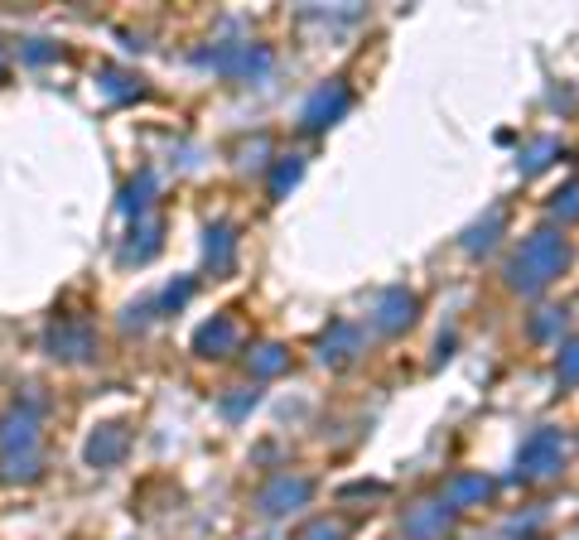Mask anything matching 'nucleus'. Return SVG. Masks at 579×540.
<instances>
[{"label": "nucleus", "mask_w": 579, "mask_h": 540, "mask_svg": "<svg viewBox=\"0 0 579 540\" xmlns=\"http://www.w3.org/2000/svg\"><path fill=\"white\" fill-rule=\"evenodd\" d=\"M49 343H54V357H58V352H63V357H87V348H92L87 328H58Z\"/></svg>", "instance_id": "nucleus-1"}]
</instances>
